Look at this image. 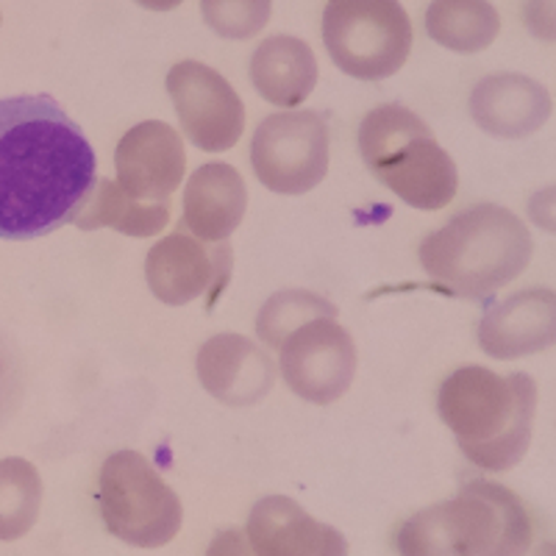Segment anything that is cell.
<instances>
[{"label":"cell","mask_w":556,"mask_h":556,"mask_svg":"<svg viewBox=\"0 0 556 556\" xmlns=\"http://www.w3.org/2000/svg\"><path fill=\"white\" fill-rule=\"evenodd\" d=\"M501 17L490 0H434L426 12V34L454 53H479L495 42Z\"/></svg>","instance_id":"ffe728a7"},{"label":"cell","mask_w":556,"mask_h":556,"mask_svg":"<svg viewBox=\"0 0 556 556\" xmlns=\"http://www.w3.org/2000/svg\"><path fill=\"white\" fill-rule=\"evenodd\" d=\"M359 153L367 170L409 206L437 212L454 201L459 187L454 159L412 109L387 103L367 114L359 126Z\"/></svg>","instance_id":"5b68a950"},{"label":"cell","mask_w":556,"mask_h":556,"mask_svg":"<svg viewBox=\"0 0 556 556\" xmlns=\"http://www.w3.org/2000/svg\"><path fill=\"white\" fill-rule=\"evenodd\" d=\"M96 170L81 126L51 96L0 101V240H37L76 223Z\"/></svg>","instance_id":"6da1fadb"},{"label":"cell","mask_w":556,"mask_h":556,"mask_svg":"<svg viewBox=\"0 0 556 556\" xmlns=\"http://www.w3.org/2000/svg\"><path fill=\"white\" fill-rule=\"evenodd\" d=\"M273 0H201L206 26L223 39H251L267 26Z\"/></svg>","instance_id":"603a6c76"},{"label":"cell","mask_w":556,"mask_h":556,"mask_svg":"<svg viewBox=\"0 0 556 556\" xmlns=\"http://www.w3.org/2000/svg\"><path fill=\"white\" fill-rule=\"evenodd\" d=\"M534 240L515 212L479 203L420 242V265L443 292L486 301L529 267Z\"/></svg>","instance_id":"3957f363"},{"label":"cell","mask_w":556,"mask_h":556,"mask_svg":"<svg viewBox=\"0 0 556 556\" xmlns=\"http://www.w3.org/2000/svg\"><path fill=\"white\" fill-rule=\"evenodd\" d=\"M476 337L481 351L501 362L556 348V290L534 287L504 298L481 315Z\"/></svg>","instance_id":"5bb4252c"},{"label":"cell","mask_w":556,"mask_h":556,"mask_svg":"<svg viewBox=\"0 0 556 556\" xmlns=\"http://www.w3.org/2000/svg\"><path fill=\"white\" fill-rule=\"evenodd\" d=\"M531 545L534 526L523 501L484 479L415 513L395 538L401 556H529Z\"/></svg>","instance_id":"277c9868"},{"label":"cell","mask_w":556,"mask_h":556,"mask_svg":"<svg viewBox=\"0 0 556 556\" xmlns=\"http://www.w3.org/2000/svg\"><path fill=\"white\" fill-rule=\"evenodd\" d=\"M98 498L109 534L131 548H165L181 531V498L137 451H114L103 459Z\"/></svg>","instance_id":"8992f818"},{"label":"cell","mask_w":556,"mask_h":556,"mask_svg":"<svg viewBox=\"0 0 556 556\" xmlns=\"http://www.w3.org/2000/svg\"><path fill=\"white\" fill-rule=\"evenodd\" d=\"M523 26L540 42H556V0H526Z\"/></svg>","instance_id":"cb8c5ba5"},{"label":"cell","mask_w":556,"mask_h":556,"mask_svg":"<svg viewBox=\"0 0 556 556\" xmlns=\"http://www.w3.org/2000/svg\"><path fill=\"white\" fill-rule=\"evenodd\" d=\"M317 317H337V306L309 290H285L265 301L256 315V334L267 348H281L295 329Z\"/></svg>","instance_id":"7402d4cb"},{"label":"cell","mask_w":556,"mask_h":556,"mask_svg":"<svg viewBox=\"0 0 556 556\" xmlns=\"http://www.w3.org/2000/svg\"><path fill=\"white\" fill-rule=\"evenodd\" d=\"M206 556H348V540L298 501L265 495L253 504L245 529L217 531Z\"/></svg>","instance_id":"9c48e42d"},{"label":"cell","mask_w":556,"mask_h":556,"mask_svg":"<svg viewBox=\"0 0 556 556\" xmlns=\"http://www.w3.org/2000/svg\"><path fill=\"white\" fill-rule=\"evenodd\" d=\"M142 9H151V12H170V9L181 7L184 0H137Z\"/></svg>","instance_id":"484cf974"},{"label":"cell","mask_w":556,"mask_h":556,"mask_svg":"<svg viewBox=\"0 0 556 556\" xmlns=\"http://www.w3.org/2000/svg\"><path fill=\"white\" fill-rule=\"evenodd\" d=\"M231 245L201 242L198 237L176 235L159 240L146 256V278L153 295L167 306H187L206 295L212 304L231 278Z\"/></svg>","instance_id":"7c38bea8"},{"label":"cell","mask_w":556,"mask_h":556,"mask_svg":"<svg viewBox=\"0 0 556 556\" xmlns=\"http://www.w3.org/2000/svg\"><path fill=\"white\" fill-rule=\"evenodd\" d=\"M529 556H556V540H545L538 548H531Z\"/></svg>","instance_id":"4316f807"},{"label":"cell","mask_w":556,"mask_h":556,"mask_svg":"<svg viewBox=\"0 0 556 556\" xmlns=\"http://www.w3.org/2000/svg\"><path fill=\"white\" fill-rule=\"evenodd\" d=\"M437 412L470 465L504 473L529 454L538 384L529 374L498 376L490 367L465 365L440 384Z\"/></svg>","instance_id":"7a4b0ae2"},{"label":"cell","mask_w":556,"mask_h":556,"mask_svg":"<svg viewBox=\"0 0 556 556\" xmlns=\"http://www.w3.org/2000/svg\"><path fill=\"white\" fill-rule=\"evenodd\" d=\"M42 509V479L28 459H0V543L26 538Z\"/></svg>","instance_id":"44dd1931"},{"label":"cell","mask_w":556,"mask_h":556,"mask_svg":"<svg viewBox=\"0 0 556 556\" xmlns=\"http://www.w3.org/2000/svg\"><path fill=\"white\" fill-rule=\"evenodd\" d=\"M526 215H529V220L540 231L556 235V184H548V187H543V190H538L529 198Z\"/></svg>","instance_id":"d4e9b609"},{"label":"cell","mask_w":556,"mask_h":556,"mask_svg":"<svg viewBox=\"0 0 556 556\" xmlns=\"http://www.w3.org/2000/svg\"><path fill=\"white\" fill-rule=\"evenodd\" d=\"M323 45L345 76L384 81L409 59V14L399 0H329Z\"/></svg>","instance_id":"52a82bcc"},{"label":"cell","mask_w":556,"mask_h":556,"mask_svg":"<svg viewBox=\"0 0 556 556\" xmlns=\"http://www.w3.org/2000/svg\"><path fill=\"white\" fill-rule=\"evenodd\" d=\"M251 165L270 192H312L329 173V123L309 109L270 114L253 131Z\"/></svg>","instance_id":"ba28073f"},{"label":"cell","mask_w":556,"mask_h":556,"mask_svg":"<svg viewBox=\"0 0 556 556\" xmlns=\"http://www.w3.org/2000/svg\"><path fill=\"white\" fill-rule=\"evenodd\" d=\"M117 187L142 203H170L187 170L184 142L162 121L137 123L114 153Z\"/></svg>","instance_id":"4fadbf2b"},{"label":"cell","mask_w":556,"mask_h":556,"mask_svg":"<svg viewBox=\"0 0 556 556\" xmlns=\"http://www.w3.org/2000/svg\"><path fill=\"white\" fill-rule=\"evenodd\" d=\"M554 112L548 89L523 73H493L470 92V117L490 137L523 139L538 134Z\"/></svg>","instance_id":"2e32d148"},{"label":"cell","mask_w":556,"mask_h":556,"mask_svg":"<svg viewBox=\"0 0 556 556\" xmlns=\"http://www.w3.org/2000/svg\"><path fill=\"white\" fill-rule=\"evenodd\" d=\"M167 92L192 146L206 153L237 146L245 131V106L217 70L201 62H178L167 73Z\"/></svg>","instance_id":"8fae6325"},{"label":"cell","mask_w":556,"mask_h":556,"mask_svg":"<svg viewBox=\"0 0 556 556\" xmlns=\"http://www.w3.org/2000/svg\"><path fill=\"white\" fill-rule=\"evenodd\" d=\"M170 220V203H142L128 198L112 178H98L76 226L84 231L114 228L126 237H156Z\"/></svg>","instance_id":"d6986e66"},{"label":"cell","mask_w":556,"mask_h":556,"mask_svg":"<svg viewBox=\"0 0 556 556\" xmlns=\"http://www.w3.org/2000/svg\"><path fill=\"white\" fill-rule=\"evenodd\" d=\"M203 390L226 406H253L276 381V365L265 348L242 334H217L198 351Z\"/></svg>","instance_id":"9a60e30c"},{"label":"cell","mask_w":556,"mask_h":556,"mask_svg":"<svg viewBox=\"0 0 556 556\" xmlns=\"http://www.w3.org/2000/svg\"><path fill=\"white\" fill-rule=\"evenodd\" d=\"M248 208V190L240 173L226 162L198 167L184 190V228L201 242H226Z\"/></svg>","instance_id":"e0dca14e"},{"label":"cell","mask_w":556,"mask_h":556,"mask_svg":"<svg viewBox=\"0 0 556 556\" xmlns=\"http://www.w3.org/2000/svg\"><path fill=\"white\" fill-rule=\"evenodd\" d=\"M251 81L267 103L292 109L312 96L317 84V59L304 39L276 34L262 39L253 51Z\"/></svg>","instance_id":"ac0fdd59"},{"label":"cell","mask_w":556,"mask_h":556,"mask_svg":"<svg viewBox=\"0 0 556 556\" xmlns=\"http://www.w3.org/2000/svg\"><path fill=\"white\" fill-rule=\"evenodd\" d=\"M281 351V376L298 399L326 406L340 401L356 374L354 337L337 317H317L292 331Z\"/></svg>","instance_id":"30bf717a"}]
</instances>
